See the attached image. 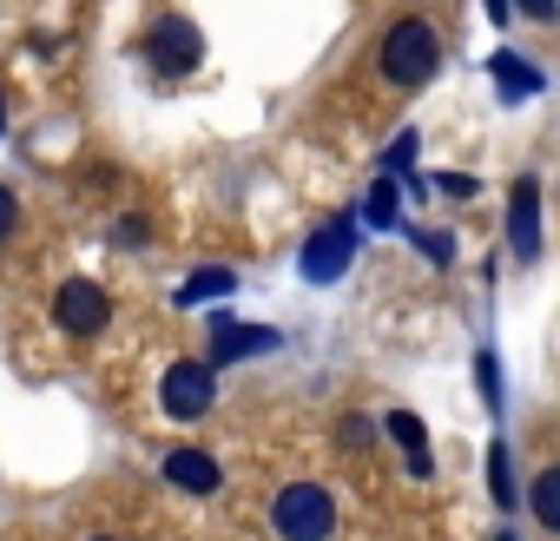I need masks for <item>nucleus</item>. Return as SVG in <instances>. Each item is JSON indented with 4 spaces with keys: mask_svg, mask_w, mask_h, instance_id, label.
Returning <instances> with one entry per match:
<instances>
[{
    "mask_svg": "<svg viewBox=\"0 0 560 541\" xmlns=\"http://www.w3.org/2000/svg\"><path fill=\"white\" fill-rule=\"evenodd\" d=\"M494 541H514V534H508V528H501V534H494Z\"/></svg>",
    "mask_w": 560,
    "mask_h": 541,
    "instance_id": "b1692460",
    "label": "nucleus"
},
{
    "mask_svg": "<svg viewBox=\"0 0 560 541\" xmlns=\"http://www.w3.org/2000/svg\"><path fill=\"white\" fill-rule=\"evenodd\" d=\"M475 377H481V396H488V410H501V370H494V357H488V350L475 357Z\"/></svg>",
    "mask_w": 560,
    "mask_h": 541,
    "instance_id": "a211bd4d",
    "label": "nucleus"
},
{
    "mask_svg": "<svg viewBox=\"0 0 560 541\" xmlns=\"http://www.w3.org/2000/svg\"><path fill=\"white\" fill-rule=\"evenodd\" d=\"M14 238H21V198L0 185V244H14Z\"/></svg>",
    "mask_w": 560,
    "mask_h": 541,
    "instance_id": "f3484780",
    "label": "nucleus"
},
{
    "mask_svg": "<svg viewBox=\"0 0 560 541\" xmlns=\"http://www.w3.org/2000/svg\"><path fill=\"white\" fill-rule=\"evenodd\" d=\"M376 60H383V80L389 87H429L435 73H442V34L422 21V14H409V21H396L389 34H383V47H376Z\"/></svg>",
    "mask_w": 560,
    "mask_h": 541,
    "instance_id": "f257e3e1",
    "label": "nucleus"
},
{
    "mask_svg": "<svg viewBox=\"0 0 560 541\" xmlns=\"http://www.w3.org/2000/svg\"><path fill=\"white\" fill-rule=\"evenodd\" d=\"M514 14H527V21L553 27V21H560V0H514Z\"/></svg>",
    "mask_w": 560,
    "mask_h": 541,
    "instance_id": "aec40b11",
    "label": "nucleus"
},
{
    "mask_svg": "<svg viewBox=\"0 0 560 541\" xmlns=\"http://www.w3.org/2000/svg\"><path fill=\"white\" fill-rule=\"evenodd\" d=\"M488 67H494V87H501V100H527V93H540V67H527L521 54H508V47H501Z\"/></svg>",
    "mask_w": 560,
    "mask_h": 541,
    "instance_id": "9d476101",
    "label": "nucleus"
},
{
    "mask_svg": "<svg viewBox=\"0 0 560 541\" xmlns=\"http://www.w3.org/2000/svg\"><path fill=\"white\" fill-rule=\"evenodd\" d=\"M270 528L284 541H330L337 534V502L324 482H284L270 502Z\"/></svg>",
    "mask_w": 560,
    "mask_h": 541,
    "instance_id": "f03ea898",
    "label": "nucleus"
},
{
    "mask_svg": "<svg viewBox=\"0 0 560 541\" xmlns=\"http://www.w3.org/2000/svg\"><path fill=\"white\" fill-rule=\"evenodd\" d=\"M165 482H172L178 495H218V488H224V469H218V456H205V449H172V456H165Z\"/></svg>",
    "mask_w": 560,
    "mask_h": 541,
    "instance_id": "1a4fd4ad",
    "label": "nucleus"
},
{
    "mask_svg": "<svg viewBox=\"0 0 560 541\" xmlns=\"http://www.w3.org/2000/svg\"><path fill=\"white\" fill-rule=\"evenodd\" d=\"M113 238H119V244H145V218H139V211H126V218L113 225Z\"/></svg>",
    "mask_w": 560,
    "mask_h": 541,
    "instance_id": "412c9836",
    "label": "nucleus"
},
{
    "mask_svg": "<svg viewBox=\"0 0 560 541\" xmlns=\"http://www.w3.org/2000/svg\"><path fill=\"white\" fill-rule=\"evenodd\" d=\"M159 403H165L172 423H198V416H211V403H218V370H211L205 357L172 364V370L159 377Z\"/></svg>",
    "mask_w": 560,
    "mask_h": 541,
    "instance_id": "7ed1b4c3",
    "label": "nucleus"
},
{
    "mask_svg": "<svg viewBox=\"0 0 560 541\" xmlns=\"http://www.w3.org/2000/svg\"><path fill=\"white\" fill-rule=\"evenodd\" d=\"M0 133H8V106H0Z\"/></svg>",
    "mask_w": 560,
    "mask_h": 541,
    "instance_id": "5701e85b",
    "label": "nucleus"
},
{
    "mask_svg": "<svg viewBox=\"0 0 560 541\" xmlns=\"http://www.w3.org/2000/svg\"><path fill=\"white\" fill-rule=\"evenodd\" d=\"M508 251L521 264L540 257V185H534V172L508 185Z\"/></svg>",
    "mask_w": 560,
    "mask_h": 541,
    "instance_id": "0eeeda50",
    "label": "nucleus"
},
{
    "mask_svg": "<svg viewBox=\"0 0 560 541\" xmlns=\"http://www.w3.org/2000/svg\"><path fill=\"white\" fill-rule=\"evenodd\" d=\"M93 541H119V534H93Z\"/></svg>",
    "mask_w": 560,
    "mask_h": 541,
    "instance_id": "393cba45",
    "label": "nucleus"
},
{
    "mask_svg": "<svg viewBox=\"0 0 560 541\" xmlns=\"http://www.w3.org/2000/svg\"><path fill=\"white\" fill-rule=\"evenodd\" d=\"M337 429H343V442H350V449H363V442H376V436H383V423H370V416H343Z\"/></svg>",
    "mask_w": 560,
    "mask_h": 541,
    "instance_id": "6ab92c4d",
    "label": "nucleus"
},
{
    "mask_svg": "<svg viewBox=\"0 0 560 541\" xmlns=\"http://www.w3.org/2000/svg\"><path fill=\"white\" fill-rule=\"evenodd\" d=\"M54 324H60L67 337H100V331L113 324V298H106V285H93V278H67V285L54 291Z\"/></svg>",
    "mask_w": 560,
    "mask_h": 541,
    "instance_id": "20e7f679",
    "label": "nucleus"
},
{
    "mask_svg": "<svg viewBox=\"0 0 560 541\" xmlns=\"http://www.w3.org/2000/svg\"><path fill=\"white\" fill-rule=\"evenodd\" d=\"M363 218H370V231H389V225H396V179H383V185L370 192Z\"/></svg>",
    "mask_w": 560,
    "mask_h": 541,
    "instance_id": "2eb2a0df",
    "label": "nucleus"
},
{
    "mask_svg": "<svg viewBox=\"0 0 560 541\" xmlns=\"http://www.w3.org/2000/svg\"><path fill=\"white\" fill-rule=\"evenodd\" d=\"M488 495H494L501 508H514V502H521V488H514V462H508V442H494V449H488Z\"/></svg>",
    "mask_w": 560,
    "mask_h": 541,
    "instance_id": "f8f14e48",
    "label": "nucleus"
},
{
    "mask_svg": "<svg viewBox=\"0 0 560 541\" xmlns=\"http://www.w3.org/2000/svg\"><path fill=\"white\" fill-rule=\"evenodd\" d=\"M508 14H514V0H488V21H494V27H501Z\"/></svg>",
    "mask_w": 560,
    "mask_h": 541,
    "instance_id": "4be33fe9",
    "label": "nucleus"
},
{
    "mask_svg": "<svg viewBox=\"0 0 560 541\" xmlns=\"http://www.w3.org/2000/svg\"><path fill=\"white\" fill-rule=\"evenodd\" d=\"M383 436H396V442H402V456L429 449V429H422V416H416V410H389V416H383Z\"/></svg>",
    "mask_w": 560,
    "mask_h": 541,
    "instance_id": "ddd939ff",
    "label": "nucleus"
},
{
    "mask_svg": "<svg viewBox=\"0 0 560 541\" xmlns=\"http://www.w3.org/2000/svg\"><path fill=\"white\" fill-rule=\"evenodd\" d=\"M350 257H357V218H330V225H317V238L304 244V278H311V285H337L343 270H350Z\"/></svg>",
    "mask_w": 560,
    "mask_h": 541,
    "instance_id": "39448f33",
    "label": "nucleus"
},
{
    "mask_svg": "<svg viewBox=\"0 0 560 541\" xmlns=\"http://www.w3.org/2000/svg\"><path fill=\"white\" fill-rule=\"evenodd\" d=\"M270 344H277V331H264V324L211 318V344H205V364H211V370H231L237 357H257V350H270Z\"/></svg>",
    "mask_w": 560,
    "mask_h": 541,
    "instance_id": "6e6552de",
    "label": "nucleus"
},
{
    "mask_svg": "<svg viewBox=\"0 0 560 541\" xmlns=\"http://www.w3.org/2000/svg\"><path fill=\"white\" fill-rule=\"evenodd\" d=\"M409 159H416V133H402V139L383 152V179H402V172H409Z\"/></svg>",
    "mask_w": 560,
    "mask_h": 541,
    "instance_id": "dca6fc26",
    "label": "nucleus"
},
{
    "mask_svg": "<svg viewBox=\"0 0 560 541\" xmlns=\"http://www.w3.org/2000/svg\"><path fill=\"white\" fill-rule=\"evenodd\" d=\"M231 285H237L231 270H198V278H191V285L178 291V304H205V298H224Z\"/></svg>",
    "mask_w": 560,
    "mask_h": 541,
    "instance_id": "4468645a",
    "label": "nucleus"
},
{
    "mask_svg": "<svg viewBox=\"0 0 560 541\" xmlns=\"http://www.w3.org/2000/svg\"><path fill=\"white\" fill-rule=\"evenodd\" d=\"M527 508H534V521H540L547 534H560V462H547V469L534 475V488H527Z\"/></svg>",
    "mask_w": 560,
    "mask_h": 541,
    "instance_id": "9b49d317",
    "label": "nucleus"
},
{
    "mask_svg": "<svg viewBox=\"0 0 560 541\" xmlns=\"http://www.w3.org/2000/svg\"><path fill=\"white\" fill-rule=\"evenodd\" d=\"M145 60H152L159 73H191V67L205 60V34H198L185 14H165V21L152 27V41H145Z\"/></svg>",
    "mask_w": 560,
    "mask_h": 541,
    "instance_id": "423d86ee",
    "label": "nucleus"
}]
</instances>
